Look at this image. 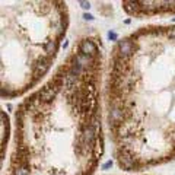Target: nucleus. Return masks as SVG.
Wrapping results in <instances>:
<instances>
[{"instance_id":"obj_5","label":"nucleus","mask_w":175,"mask_h":175,"mask_svg":"<svg viewBox=\"0 0 175 175\" xmlns=\"http://www.w3.org/2000/svg\"><path fill=\"white\" fill-rule=\"evenodd\" d=\"M80 4H82L83 9H89L90 7V3H86V1H80Z\"/></svg>"},{"instance_id":"obj_4","label":"nucleus","mask_w":175,"mask_h":175,"mask_svg":"<svg viewBox=\"0 0 175 175\" xmlns=\"http://www.w3.org/2000/svg\"><path fill=\"white\" fill-rule=\"evenodd\" d=\"M124 10L131 16H155L175 13V1H124Z\"/></svg>"},{"instance_id":"obj_1","label":"nucleus","mask_w":175,"mask_h":175,"mask_svg":"<svg viewBox=\"0 0 175 175\" xmlns=\"http://www.w3.org/2000/svg\"><path fill=\"white\" fill-rule=\"evenodd\" d=\"M93 36L76 41L51 77L15 112L7 175H93L104 155V54Z\"/></svg>"},{"instance_id":"obj_2","label":"nucleus","mask_w":175,"mask_h":175,"mask_svg":"<svg viewBox=\"0 0 175 175\" xmlns=\"http://www.w3.org/2000/svg\"><path fill=\"white\" fill-rule=\"evenodd\" d=\"M105 101L121 169L175 159V25L144 26L117 41Z\"/></svg>"},{"instance_id":"obj_6","label":"nucleus","mask_w":175,"mask_h":175,"mask_svg":"<svg viewBox=\"0 0 175 175\" xmlns=\"http://www.w3.org/2000/svg\"><path fill=\"white\" fill-rule=\"evenodd\" d=\"M111 165H112V160H108V162L105 163V165H104V166H102V168H104V169H106V168H109Z\"/></svg>"},{"instance_id":"obj_3","label":"nucleus","mask_w":175,"mask_h":175,"mask_svg":"<svg viewBox=\"0 0 175 175\" xmlns=\"http://www.w3.org/2000/svg\"><path fill=\"white\" fill-rule=\"evenodd\" d=\"M69 25L64 1H1V98L28 92L48 73Z\"/></svg>"},{"instance_id":"obj_7","label":"nucleus","mask_w":175,"mask_h":175,"mask_svg":"<svg viewBox=\"0 0 175 175\" xmlns=\"http://www.w3.org/2000/svg\"><path fill=\"white\" fill-rule=\"evenodd\" d=\"M83 18H85V19H88V20H93V16H92V15H88V13H85V15H83Z\"/></svg>"}]
</instances>
